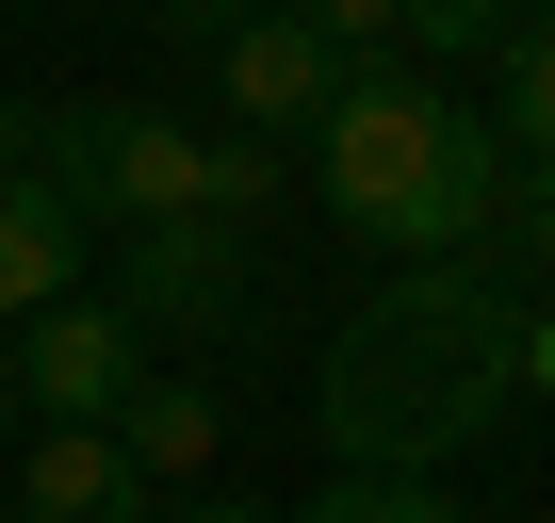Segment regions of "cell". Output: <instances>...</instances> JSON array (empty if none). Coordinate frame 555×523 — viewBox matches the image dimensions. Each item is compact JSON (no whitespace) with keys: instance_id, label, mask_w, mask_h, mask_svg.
<instances>
[{"instance_id":"1","label":"cell","mask_w":555,"mask_h":523,"mask_svg":"<svg viewBox=\"0 0 555 523\" xmlns=\"http://www.w3.org/2000/svg\"><path fill=\"white\" fill-rule=\"evenodd\" d=\"M506 377H522V311H506V279L474 245H441V262H409V279H376L344 311V344H327V458L344 474H425V458H457L506 409Z\"/></svg>"},{"instance_id":"2","label":"cell","mask_w":555,"mask_h":523,"mask_svg":"<svg viewBox=\"0 0 555 523\" xmlns=\"http://www.w3.org/2000/svg\"><path fill=\"white\" fill-rule=\"evenodd\" d=\"M311 196L360 229V245H392V262H441V245H474L490 229V196H506V131L474 115V99H441L425 66H344L327 99H311Z\"/></svg>"},{"instance_id":"3","label":"cell","mask_w":555,"mask_h":523,"mask_svg":"<svg viewBox=\"0 0 555 523\" xmlns=\"http://www.w3.org/2000/svg\"><path fill=\"white\" fill-rule=\"evenodd\" d=\"M0 164H34L82 229H147V213H261L278 164L261 131H196V115H147V99H34V131L0 148Z\"/></svg>"},{"instance_id":"4","label":"cell","mask_w":555,"mask_h":523,"mask_svg":"<svg viewBox=\"0 0 555 523\" xmlns=\"http://www.w3.org/2000/svg\"><path fill=\"white\" fill-rule=\"evenodd\" d=\"M115 311L147 344H229L245 328V245H229V213H147L131 262H115Z\"/></svg>"},{"instance_id":"5","label":"cell","mask_w":555,"mask_h":523,"mask_svg":"<svg viewBox=\"0 0 555 523\" xmlns=\"http://www.w3.org/2000/svg\"><path fill=\"white\" fill-rule=\"evenodd\" d=\"M196 50H212V99H229V131H261V148H295V131H311V99L344 82V50L295 17V0H245V17H212Z\"/></svg>"},{"instance_id":"6","label":"cell","mask_w":555,"mask_h":523,"mask_svg":"<svg viewBox=\"0 0 555 523\" xmlns=\"http://www.w3.org/2000/svg\"><path fill=\"white\" fill-rule=\"evenodd\" d=\"M131 377H147V328H131L115 295H50V311H17V409H50V425H115Z\"/></svg>"},{"instance_id":"7","label":"cell","mask_w":555,"mask_h":523,"mask_svg":"<svg viewBox=\"0 0 555 523\" xmlns=\"http://www.w3.org/2000/svg\"><path fill=\"white\" fill-rule=\"evenodd\" d=\"M17 523H147V474L115 425H50L17 442Z\"/></svg>"},{"instance_id":"8","label":"cell","mask_w":555,"mask_h":523,"mask_svg":"<svg viewBox=\"0 0 555 523\" xmlns=\"http://www.w3.org/2000/svg\"><path fill=\"white\" fill-rule=\"evenodd\" d=\"M50 295H82V213H66L34 164H0V328L50 311Z\"/></svg>"},{"instance_id":"9","label":"cell","mask_w":555,"mask_h":523,"mask_svg":"<svg viewBox=\"0 0 555 523\" xmlns=\"http://www.w3.org/2000/svg\"><path fill=\"white\" fill-rule=\"evenodd\" d=\"M115 442H131V474L164 490V474H212L229 409H212V377H131V393H115Z\"/></svg>"},{"instance_id":"10","label":"cell","mask_w":555,"mask_h":523,"mask_svg":"<svg viewBox=\"0 0 555 523\" xmlns=\"http://www.w3.org/2000/svg\"><path fill=\"white\" fill-rule=\"evenodd\" d=\"M490 131L506 148H555V17H506L490 34Z\"/></svg>"},{"instance_id":"11","label":"cell","mask_w":555,"mask_h":523,"mask_svg":"<svg viewBox=\"0 0 555 523\" xmlns=\"http://www.w3.org/2000/svg\"><path fill=\"white\" fill-rule=\"evenodd\" d=\"M474 245H506V262H539V279H555V148H506V196H490Z\"/></svg>"},{"instance_id":"12","label":"cell","mask_w":555,"mask_h":523,"mask_svg":"<svg viewBox=\"0 0 555 523\" xmlns=\"http://www.w3.org/2000/svg\"><path fill=\"white\" fill-rule=\"evenodd\" d=\"M311 523H457V507H441L425 474H327V507H311Z\"/></svg>"},{"instance_id":"13","label":"cell","mask_w":555,"mask_h":523,"mask_svg":"<svg viewBox=\"0 0 555 523\" xmlns=\"http://www.w3.org/2000/svg\"><path fill=\"white\" fill-rule=\"evenodd\" d=\"M506 17H539V0H392V34H409V50H490Z\"/></svg>"},{"instance_id":"14","label":"cell","mask_w":555,"mask_h":523,"mask_svg":"<svg viewBox=\"0 0 555 523\" xmlns=\"http://www.w3.org/2000/svg\"><path fill=\"white\" fill-rule=\"evenodd\" d=\"M295 17H311L344 66H360V50H392V0H295Z\"/></svg>"},{"instance_id":"15","label":"cell","mask_w":555,"mask_h":523,"mask_svg":"<svg viewBox=\"0 0 555 523\" xmlns=\"http://www.w3.org/2000/svg\"><path fill=\"white\" fill-rule=\"evenodd\" d=\"M522 377H539V393H555V311H522Z\"/></svg>"},{"instance_id":"16","label":"cell","mask_w":555,"mask_h":523,"mask_svg":"<svg viewBox=\"0 0 555 523\" xmlns=\"http://www.w3.org/2000/svg\"><path fill=\"white\" fill-rule=\"evenodd\" d=\"M147 523H278V507H229V490H212V507H147Z\"/></svg>"},{"instance_id":"17","label":"cell","mask_w":555,"mask_h":523,"mask_svg":"<svg viewBox=\"0 0 555 523\" xmlns=\"http://www.w3.org/2000/svg\"><path fill=\"white\" fill-rule=\"evenodd\" d=\"M0 442H17V344H0Z\"/></svg>"}]
</instances>
